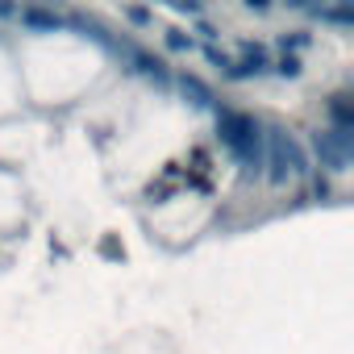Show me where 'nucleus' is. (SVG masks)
Here are the masks:
<instances>
[{
    "instance_id": "2",
    "label": "nucleus",
    "mask_w": 354,
    "mask_h": 354,
    "mask_svg": "<svg viewBox=\"0 0 354 354\" xmlns=\"http://www.w3.org/2000/svg\"><path fill=\"white\" fill-rule=\"evenodd\" d=\"M304 175H313L304 146L283 125H263V180L271 188H283L288 180H304Z\"/></svg>"
},
{
    "instance_id": "18",
    "label": "nucleus",
    "mask_w": 354,
    "mask_h": 354,
    "mask_svg": "<svg viewBox=\"0 0 354 354\" xmlns=\"http://www.w3.org/2000/svg\"><path fill=\"white\" fill-rule=\"evenodd\" d=\"M246 9H250V13H267L271 5H267V0H246Z\"/></svg>"
},
{
    "instance_id": "17",
    "label": "nucleus",
    "mask_w": 354,
    "mask_h": 354,
    "mask_svg": "<svg viewBox=\"0 0 354 354\" xmlns=\"http://www.w3.org/2000/svg\"><path fill=\"white\" fill-rule=\"evenodd\" d=\"M175 13H180V17H201V5H196V0H180Z\"/></svg>"
},
{
    "instance_id": "7",
    "label": "nucleus",
    "mask_w": 354,
    "mask_h": 354,
    "mask_svg": "<svg viewBox=\"0 0 354 354\" xmlns=\"http://www.w3.org/2000/svg\"><path fill=\"white\" fill-rule=\"evenodd\" d=\"M17 21H21V30H30V34H59V30H67V26H63V13L42 9V5L17 9Z\"/></svg>"
},
{
    "instance_id": "9",
    "label": "nucleus",
    "mask_w": 354,
    "mask_h": 354,
    "mask_svg": "<svg viewBox=\"0 0 354 354\" xmlns=\"http://www.w3.org/2000/svg\"><path fill=\"white\" fill-rule=\"evenodd\" d=\"M308 17H317V21H325V26L350 30V26H354V5H308Z\"/></svg>"
},
{
    "instance_id": "3",
    "label": "nucleus",
    "mask_w": 354,
    "mask_h": 354,
    "mask_svg": "<svg viewBox=\"0 0 354 354\" xmlns=\"http://www.w3.org/2000/svg\"><path fill=\"white\" fill-rule=\"evenodd\" d=\"M313 154H317V162H321V175L325 171H333V175H342V171H350V158H354V133H346V129H317L313 138Z\"/></svg>"
},
{
    "instance_id": "15",
    "label": "nucleus",
    "mask_w": 354,
    "mask_h": 354,
    "mask_svg": "<svg viewBox=\"0 0 354 354\" xmlns=\"http://www.w3.org/2000/svg\"><path fill=\"white\" fill-rule=\"evenodd\" d=\"M313 196H317V201H329V196H333V184H329V175H321V171L313 175Z\"/></svg>"
},
{
    "instance_id": "5",
    "label": "nucleus",
    "mask_w": 354,
    "mask_h": 354,
    "mask_svg": "<svg viewBox=\"0 0 354 354\" xmlns=\"http://www.w3.org/2000/svg\"><path fill=\"white\" fill-rule=\"evenodd\" d=\"M263 75H271V55H267V46L242 42V55L234 59V67L225 71V80H230V84H250V80H263Z\"/></svg>"
},
{
    "instance_id": "13",
    "label": "nucleus",
    "mask_w": 354,
    "mask_h": 354,
    "mask_svg": "<svg viewBox=\"0 0 354 354\" xmlns=\"http://www.w3.org/2000/svg\"><path fill=\"white\" fill-rule=\"evenodd\" d=\"M205 59H209V67H217L221 75H225V71L234 67V55H225L221 46H205Z\"/></svg>"
},
{
    "instance_id": "11",
    "label": "nucleus",
    "mask_w": 354,
    "mask_h": 354,
    "mask_svg": "<svg viewBox=\"0 0 354 354\" xmlns=\"http://www.w3.org/2000/svg\"><path fill=\"white\" fill-rule=\"evenodd\" d=\"M271 71L279 80H300L304 75V63H300V55H279V59H271Z\"/></svg>"
},
{
    "instance_id": "19",
    "label": "nucleus",
    "mask_w": 354,
    "mask_h": 354,
    "mask_svg": "<svg viewBox=\"0 0 354 354\" xmlns=\"http://www.w3.org/2000/svg\"><path fill=\"white\" fill-rule=\"evenodd\" d=\"M9 17H17V9H13V5H5V0H0V21H9Z\"/></svg>"
},
{
    "instance_id": "4",
    "label": "nucleus",
    "mask_w": 354,
    "mask_h": 354,
    "mask_svg": "<svg viewBox=\"0 0 354 354\" xmlns=\"http://www.w3.org/2000/svg\"><path fill=\"white\" fill-rule=\"evenodd\" d=\"M113 55H117L133 75H142V80L158 84L162 92L171 88V67H167V59H158V55H150V50H142V46H133V42H117V46H113Z\"/></svg>"
},
{
    "instance_id": "14",
    "label": "nucleus",
    "mask_w": 354,
    "mask_h": 354,
    "mask_svg": "<svg viewBox=\"0 0 354 354\" xmlns=\"http://www.w3.org/2000/svg\"><path fill=\"white\" fill-rule=\"evenodd\" d=\"M125 21H133V26H142V30H146V26H154V13H150V9L129 5V9H125Z\"/></svg>"
},
{
    "instance_id": "8",
    "label": "nucleus",
    "mask_w": 354,
    "mask_h": 354,
    "mask_svg": "<svg viewBox=\"0 0 354 354\" xmlns=\"http://www.w3.org/2000/svg\"><path fill=\"white\" fill-rule=\"evenodd\" d=\"M325 113H329V129H346V133H354V100H350L346 92H333L329 104H325Z\"/></svg>"
},
{
    "instance_id": "12",
    "label": "nucleus",
    "mask_w": 354,
    "mask_h": 354,
    "mask_svg": "<svg viewBox=\"0 0 354 354\" xmlns=\"http://www.w3.org/2000/svg\"><path fill=\"white\" fill-rule=\"evenodd\" d=\"M162 46H167L171 55H188L196 42H192V34H184V30H167V34H162Z\"/></svg>"
},
{
    "instance_id": "16",
    "label": "nucleus",
    "mask_w": 354,
    "mask_h": 354,
    "mask_svg": "<svg viewBox=\"0 0 354 354\" xmlns=\"http://www.w3.org/2000/svg\"><path fill=\"white\" fill-rule=\"evenodd\" d=\"M196 34L205 38V46H217V38H221V30L213 21H196Z\"/></svg>"
},
{
    "instance_id": "10",
    "label": "nucleus",
    "mask_w": 354,
    "mask_h": 354,
    "mask_svg": "<svg viewBox=\"0 0 354 354\" xmlns=\"http://www.w3.org/2000/svg\"><path fill=\"white\" fill-rule=\"evenodd\" d=\"M275 42H279L283 55H300L304 46H313V34H308V30H288V34H279Z\"/></svg>"
},
{
    "instance_id": "1",
    "label": "nucleus",
    "mask_w": 354,
    "mask_h": 354,
    "mask_svg": "<svg viewBox=\"0 0 354 354\" xmlns=\"http://www.w3.org/2000/svg\"><path fill=\"white\" fill-rule=\"evenodd\" d=\"M213 113H217V142L242 167V180H263V121L254 113L225 104H217Z\"/></svg>"
},
{
    "instance_id": "6",
    "label": "nucleus",
    "mask_w": 354,
    "mask_h": 354,
    "mask_svg": "<svg viewBox=\"0 0 354 354\" xmlns=\"http://www.w3.org/2000/svg\"><path fill=\"white\" fill-rule=\"evenodd\" d=\"M171 88H180V96H184L192 109H209V113L217 109V92H213L201 75H188V71H184V75H171Z\"/></svg>"
}]
</instances>
